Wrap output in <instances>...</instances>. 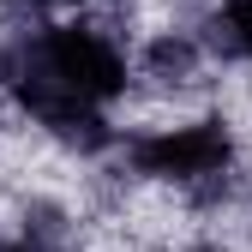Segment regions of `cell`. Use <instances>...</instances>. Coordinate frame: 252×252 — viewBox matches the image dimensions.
<instances>
[{
    "label": "cell",
    "mask_w": 252,
    "mask_h": 252,
    "mask_svg": "<svg viewBox=\"0 0 252 252\" xmlns=\"http://www.w3.org/2000/svg\"><path fill=\"white\" fill-rule=\"evenodd\" d=\"M0 252H66V246H42V240H24V234H6Z\"/></svg>",
    "instance_id": "obj_5"
},
{
    "label": "cell",
    "mask_w": 252,
    "mask_h": 252,
    "mask_svg": "<svg viewBox=\"0 0 252 252\" xmlns=\"http://www.w3.org/2000/svg\"><path fill=\"white\" fill-rule=\"evenodd\" d=\"M120 162L144 186H180V192H210L240 174V126L228 114H192V120H156L120 132Z\"/></svg>",
    "instance_id": "obj_1"
},
{
    "label": "cell",
    "mask_w": 252,
    "mask_h": 252,
    "mask_svg": "<svg viewBox=\"0 0 252 252\" xmlns=\"http://www.w3.org/2000/svg\"><path fill=\"white\" fill-rule=\"evenodd\" d=\"M186 252H234V246H222V240H192Z\"/></svg>",
    "instance_id": "obj_6"
},
{
    "label": "cell",
    "mask_w": 252,
    "mask_h": 252,
    "mask_svg": "<svg viewBox=\"0 0 252 252\" xmlns=\"http://www.w3.org/2000/svg\"><path fill=\"white\" fill-rule=\"evenodd\" d=\"M198 42H204V54L252 66V0H216L198 24Z\"/></svg>",
    "instance_id": "obj_4"
},
{
    "label": "cell",
    "mask_w": 252,
    "mask_h": 252,
    "mask_svg": "<svg viewBox=\"0 0 252 252\" xmlns=\"http://www.w3.org/2000/svg\"><path fill=\"white\" fill-rule=\"evenodd\" d=\"M24 60L60 90H72L90 108H114L138 90L132 78V54H126L96 18H66V24H36L24 30Z\"/></svg>",
    "instance_id": "obj_2"
},
{
    "label": "cell",
    "mask_w": 252,
    "mask_h": 252,
    "mask_svg": "<svg viewBox=\"0 0 252 252\" xmlns=\"http://www.w3.org/2000/svg\"><path fill=\"white\" fill-rule=\"evenodd\" d=\"M204 42H198V30H186V24H168V30H150L144 48H138V66L132 78H150V90H186L192 78H204Z\"/></svg>",
    "instance_id": "obj_3"
}]
</instances>
